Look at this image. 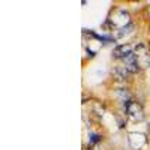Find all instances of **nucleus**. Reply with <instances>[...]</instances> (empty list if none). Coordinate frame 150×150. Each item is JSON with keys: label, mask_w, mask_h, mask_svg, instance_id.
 Returning <instances> with one entry per match:
<instances>
[{"label": "nucleus", "mask_w": 150, "mask_h": 150, "mask_svg": "<svg viewBox=\"0 0 150 150\" xmlns=\"http://www.w3.org/2000/svg\"><path fill=\"white\" fill-rule=\"evenodd\" d=\"M125 108H126V112L128 116L134 120H138V119H143V111H141V107L134 102V101H128L125 104Z\"/></svg>", "instance_id": "obj_1"}, {"label": "nucleus", "mask_w": 150, "mask_h": 150, "mask_svg": "<svg viewBox=\"0 0 150 150\" xmlns=\"http://www.w3.org/2000/svg\"><path fill=\"white\" fill-rule=\"evenodd\" d=\"M125 68L128 69V72H137L138 71V59H137V54L131 53L129 56L125 57Z\"/></svg>", "instance_id": "obj_2"}, {"label": "nucleus", "mask_w": 150, "mask_h": 150, "mask_svg": "<svg viewBox=\"0 0 150 150\" xmlns=\"http://www.w3.org/2000/svg\"><path fill=\"white\" fill-rule=\"evenodd\" d=\"M131 54V45H120L114 50V56L116 57H126Z\"/></svg>", "instance_id": "obj_3"}, {"label": "nucleus", "mask_w": 150, "mask_h": 150, "mask_svg": "<svg viewBox=\"0 0 150 150\" xmlns=\"http://www.w3.org/2000/svg\"><path fill=\"white\" fill-rule=\"evenodd\" d=\"M112 75H114L116 78H119V80H126V77H128V69L123 68V66H116L114 69H112Z\"/></svg>", "instance_id": "obj_4"}, {"label": "nucleus", "mask_w": 150, "mask_h": 150, "mask_svg": "<svg viewBox=\"0 0 150 150\" xmlns=\"http://www.w3.org/2000/svg\"><path fill=\"white\" fill-rule=\"evenodd\" d=\"M99 138H101L99 135H96V134H92V135H90V143H96V141H99Z\"/></svg>", "instance_id": "obj_5"}]
</instances>
